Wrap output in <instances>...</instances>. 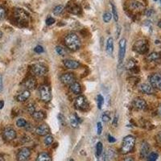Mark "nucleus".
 <instances>
[{"label":"nucleus","instance_id":"nucleus-1","mask_svg":"<svg viewBox=\"0 0 161 161\" xmlns=\"http://www.w3.org/2000/svg\"><path fill=\"white\" fill-rule=\"evenodd\" d=\"M64 43L68 48L72 51H77L82 46V42L80 40L78 35L73 32H71L65 36Z\"/></svg>","mask_w":161,"mask_h":161},{"label":"nucleus","instance_id":"nucleus-2","mask_svg":"<svg viewBox=\"0 0 161 161\" xmlns=\"http://www.w3.org/2000/svg\"><path fill=\"white\" fill-rule=\"evenodd\" d=\"M135 144V138L132 135H127L123 139L122 147H121V152L123 154L131 152L132 149L134 148Z\"/></svg>","mask_w":161,"mask_h":161},{"label":"nucleus","instance_id":"nucleus-3","mask_svg":"<svg viewBox=\"0 0 161 161\" xmlns=\"http://www.w3.org/2000/svg\"><path fill=\"white\" fill-rule=\"evenodd\" d=\"M40 99L44 103H48L52 99V92L48 85H43L40 87Z\"/></svg>","mask_w":161,"mask_h":161},{"label":"nucleus","instance_id":"nucleus-4","mask_svg":"<svg viewBox=\"0 0 161 161\" xmlns=\"http://www.w3.org/2000/svg\"><path fill=\"white\" fill-rule=\"evenodd\" d=\"M148 48H149V45H148L147 41L145 40H137L133 46V49L139 54L146 53L148 51Z\"/></svg>","mask_w":161,"mask_h":161},{"label":"nucleus","instance_id":"nucleus-5","mask_svg":"<svg viewBox=\"0 0 161 161\" xmlns=\"http://www.w3.org/2000/svg\"><path fill=\"white\" fill-rule=\"evenodd\" d=\"M14 16L16 19V20L19 23V24H24V23H27L29 20V15L24 10L20 8L15 9V13H14Z\"/></svg>","mask_w":161,"mask_h":161},{"label":"nucleus","instance_id":"nucleus-6","mask_svg":"<svg viewBox=\"0 0 161 161\" xmlns=\"http://www.w3.org/2000/svg\"><path fill=\"white\" fill-rule=\"evenodd\" d=\"M150 85L154 89L161 91V74L160 73H154L151 75L149 77Z\"/></svg>","mask_w":161,"mask_h":161},{"label":"nucleus","instance_id":"nucleus-7","mask_svg":"<svg viewBox=\"0 0 161 161\" xmlns=\"http://www.w3.org/2000/svg\"><path fill=\"white\" fill-rule=\"evenodd\" d=\"M118 62L122 63L123 61V59L125 57L126 54V40L125 38L121 39L118 44Z\"/></svg>","mask_w":161,"mask_h":161},{"label":"nucleus","instance_id":"nucleus-8","mask_svg":"<svg viewBox=\"0 0 161 161\" xmlns=\"http://www.w3.org/2000/svg\"><path fill=\"white\" fill-rule=\"evenodd\" d=\"M32 70L33 73L38 77L44 76L47 73V68L42 64H34L32 66Z\"/></svg>","mask_w":161,"mask_h":161},{"label":"nucleus","instance_id":"nucleus-9","mask_svg":"<svg viewBox=\"0 0 161 161\" xmlns=\"http://www.w3.org/2000/svg\"><path fill=\"white\" fill-rule=\"evenodd\" d=\"M75 106L77 108L79 109V110H86L87 107H88V102L84 96H79L77 97L75 100Z\"/></svg>","mask_w":161,"mask_h":161},{"label":"nucleus","instance_id":"nucleus-10","mask_svg":"<svg viewBox=\"0 0 161 161\" xmlns=\"http://www.w3.org/2000/svg\"><path fill=\"white\" fill-rule=\"evenodd\" d=\"M31 155V151L28 147L21 148L17 154L18 161H26Z\"/></svg>","mask_w":161,"mask_h":161},{"label":"nucleus","instance_id":"nucleus-11","mask_svg":"<svg viewBox=\"0 0 161 161\" xmlns=\"http://www.w3.org/2000/svg\"><path fill=\"white\" fill-rule=\"evenodd\" d=\"M3 136L6 140H13L16 137V132L12 127H6V128L4 129V131H3Z\"/></svg>","mask_w":161,"mask_h":161},{"label":"nucleus","instance_id":"nucleus-12","mask_svg":"<svg viewBox=\"0 0 161 161\" xmlns=\"http://www.w3.org/2000/svg\"><path fill=\"white\" fill-rule=\"evenodd\" d=\"M61 82L64 85H70L72 83L75 82V77L73 73H64L61 77Z\"/></svg>","mask_w":161,"mask_h":161},{"label":"nucleus","instance_id":"nucleus-13","mask_svg":"<svg viewBox=\"0 0 161 161\" xmlns=\"http://www.w3.org/2000/svg\"><path fill=\"white\" fill-rule=\"evenodd\" d=\"M139 90L145 94H154V88L150 84H147V83H143V84L139 85Z\"/></svg>","mask_w":161,"mask_h":161},{"label":"nucleus","instance_id":"nucleus-14","mask_svg":"<svg viewBox=\"0 0 161 161\" xmlns=\"http://www.w3.org/2000/svg\"><path fill=\"white\" fill-rule=\"evenodd\" d=\"M133 105H134L135 108L143 110H145L147 108V103L143 98L137 97L133 101Z\"/></svg>","mask_w":161,"mask_h":161},{"label":"nucleus","instance_id":"nucleus-15","mask_svg":"<svg viewBox=\"0 0 161 161\" xmlns=\"http://www.w3.org/2000/svg\"><path fill=\"white\" fill-rule=\"evenodd\" d=\"M49 127L46 124H42V125L39 126L38 127H36V129H35V133L38 135H40V136L48 135L49 133Z\"/></svg>","mask_w":161,"mask_h":161},{"label":"nucleus","instance_id":"nucleus-16","mask_svg":"<svg viewBox=\"0 0 161 161\" xmlns=\"http://www.w3.org/2000/svg\"><path fill=\"white\" fill-rule=\"evenodd\" d=\"M64 66L69 69H78L80 66V63L74 60H65L64 61Z\"/></svg>","mask_w":161,"mask_h":161},{"label":"nucleus","instance_id":"nucleus-17","mask_svg":"<svg viewBox=\"0 0 161 161\" xmlns=\"http://www.w3.org/2000/svg\"><path fill=\"white\" fill-rule=\"evenodd\" d=\"M30 95H31L30 91L28 90H26L22 91L20 94H18L16 99H17L18 102H19V103H23V102H25L26 100H27L28 98H29Z\"/></svg>","mask_w":161,"mask_h":161},{"label":"nucleus","instance_id":"nucleus-18","mask_svg":"<svg viewBox=\"0 0 161 161\" xmlns=\"http://www.w3.org/2000/svg\"><path fill=\"white\" fill-rule=\"evenodd\" d=\"M68 12H71L73 14H75V15H78L81 13V8H80L79 6H77L75 3H68Z\"/></svg>","mask_w":161,"mask_h":161},{"label":"nucleus","instance_id":"nucleus-19","mask_svg":"<svg viewBox=\"0 0 161 161\" xmlns=\"http://www.w3.org/2000/svg\"><path fill=\"white\" fill-rule=\"evenodd\" d=\"M105 50H106V53H108L110 56H111L114 51V40L112 37H110L106 41Z\"/></svg>","mask_w":161,"mask_h":161},{"label":"nucleus","instance_id":"nucleus-20","mask_svg":"<svg viewBox=\"0 0 161 161\" xmlns=\"http://www.w3.org/2000/svg\"><path fill=\"white\" fill-rule=\"evenodd\" d=\"M149 150H150L149 144H147V142H144V143L142 144V146H141V150H140L141 157L145 158L147 155H148Z\"/></svg>","mask_w":161,"mask_h":161},{"label":"nucleus","instance_id":"nucleus-21","mask_svg":"<svg viewBox=\"0 0 161 161\" xmlns=\"http://www.w3.org/2000/svg\"><path fill=\"white\" fill-rule=\"evenodd\" d=\"M70 90L73 92V94H79L82 92V87L78 82H74L70 85Z\"/></svg>","mask_w":161,"mask_h":161},{"label":"nucleus","instance_id":"nucleus-22","mask_svg":"<svg viewBox=\"0 0 161 161\" xmlns=\"http://www.w3.org/2000/svg\"><path fill=\"white\" fill-rule=\"evenodd\" d=\"M36 161H52V158L49 154L46 152H41L37 156Z\"/></svg>","mask_w":161,"mask_h":161},{"label":"nucleus","instance_id":"nucleus-23","mask_svg":"<svg viewBox=\"0 0 161 161\" xmlns=\"http://www.w3.org/2000/svg\"><path fill=\"white\" fill-rule=\"evenodd\" d=\"M35 85H36V82H35V79L32 78V77L28 78L24 83V85L26 86V88L27 90H33V89H35Z\"/></svg>","mask_w":161,"mask_h":161},{"label":"nucleus","instance_id":"nucleus-24","mask_svg":"<svg viewBox=\"0 0 161 161\" xmlns=\"http://www.w3.org/2000/svg\"><path fill=\"white\" fill-rule=\"evenodd\" d=\"M104 157H105V160H107L109 161H111L112 160H114V157H115V152L114 150L110 148L106 151V152L105 153L104 155Z\"/></svg>","mask_w":161,"mask_h":161},{"label":"nucleus","instance_id":"nucleus-25","mask_svg":"<svg viewBox=\"0 0 161 161\" xmlns=\"http://www.w3.org/2000/svg\"><path fill=\"white\" fill-rule=\"evenodd\" d=\"M32 117H33V118H34L35 120L40 121L43 120L44 118L46 117V115H45V113H44V111L40 110V111H35L34 114H32Z\"/></svg>","mask_w":161,"mask_h":161},{"label":"nucleus","instance_id":"nucleus-26","mask_svg":"<svg viewBox=\"0 0 161 161\" xmlns=\"http://www.w3.org/2000/svg\"><path fill=\"white\" fill-rule=\"evenodd\" d=\"M161 57V54L159 53H156V52H154V53H152L151 54H149L148 56H147V60L149 61H156Z\"/></svg>","mask_w":161,"mask_h":161},{"label":"nucleus","instance_id":"nucleus-27","mask_svg":"<svg viewBox=\"0 0 161 161\" xmlns=\"http://www.w3.org/2000/svg\"><path fill=\"white\" fill-rule=\"evenodd\" d=\"M131 7L134 10H137V11H140L142 9H144V5L139 2H132L131 3Z\"/></svg>","mask_w":161,"mask_h":161},{"label":"nucleus","instance_id":"nucleus-28","mask_svg":"<svg viewBox=\"0 0 161 161\" xmlns=\"http://www.w3.org/2000/svg\"><path fill=\"white\" fill-rule=\"evenodd\" d=\"M69 122H70V125L73 126V128H77L78 126V121L75 115H70L69 117Z\"/></svg>","mask_w":161,"mask_h":161},{"label":"nucleus","instance_id":"nucleus-29","mask_svg":"<svg viewBox=\"0 0 161 161\" xmlns=\"http://www.w3.org/2000/svg\"><path fill=\"white\" fill-rule=\"evenodd\" d=\"M111 7H112V16L114 17V19L115 22H118V11L116 6L114 3H111Z\"/></svg>","mask_w":161,"mask_h":161},{"label":"nucleus","instance_id":"nucleus-30","mask_svg":"<svg viewBox=\"0 0 161 161\" xmlns=\"http://www.w3.org/2000/svg\"><path fill=\"white\" fill-rule=\"evenodd\" d=\"M97 107L99 110L103 108V105L104 104V98H103V95L98 94L97 97Z\"/></svg>","mask_w":161,"mask_h":161},{"label":"nucleus","instance_id":"nucleus-31","mask_svg":"<svg viewBox=\"0 0 161 161\" xmlns=\"http://www.w3.org/2000/svg\"><path fill=\"white\" fill-rule=\"evenodd\" d=\"M27 111L29 114H33L35 112V105L33 103H29L27 105Z\"/></svg>","mask_w":161,"mask_h":161},{"label":"nucleus","instance_id":"nucleus-32","mask_svg":"<svg viewBox=\"0 0 161 161\" xmlns=\"http://www.w3.org/2000/svg\"><path fill=\"white\" fill-rule=\"evenodd\" d=\"M103 144H102L101 142H98L96 145V153L97 156H100V155L103 154Z\"/></svg>","mask_w":161,"mask_h":161},{"label":"nucleus","instance_id":"nucleus-33","mask_svg":"<svg viewBox=\"0 0 161 161\" xmlns=\"http://www.w3.org/2000/svg\"><path fill=\"white\" fill-rule=\"evenodd\" d=\"M63 10H64V6L58 5V6H56V7H54V9H53V14L56 15H60L63 12Z\"/></svg>","mask_w":161,"mask_h":161},{"label":"nucleus","instance_id":"nucleus-34","mask_svg":"<svg viewBox=\"0 0 161 161\" xmlns=\"http://www.w3.org/2000/svg\"><path fill=\"white\" fill-rule=\"evenodd\" d=\"M112 19V15L110 12H105L103 15V20L105 23H109L110 21Z\"/></svg>","mask_w":161,"mask_h":161},{"label":"nucleus","instance_id":"nucleus-35","mask_svg":"<svg viewBox=\"0 0 161 161\" xmlns=\"http://www.w3.org/2000/svg\"><path fill=\"white\" fill-rule=\"evenodd\" d=\"M16 125L19 127H25L27 125V121L23 118H19L17 121H16Z\"/></svg>","mask_w":161,"mask_h":161},{"label":"nucleus","instance_id":"nucleus-36","mask_svg":"<svg viewBox=\"0 0 161 161\" xmlns=\"http://www.w3.org/2000/svg\"><path fill=\"white\" fill-rule=\"evenodd\" d=\"M159 157V155L156 152L151 153L148 156H147V161H156Z\"/></svg>","mask_w":161,"mask_h":161},{"label":"nucleus","instance_id":"nucleus-37","mask_svg":"<svg viewBox=\"0 0 161 161\" xmlns=\"http://www.w3.org/2000/svg\"><path fill=\"white\" fill-rule=\"evenodd\" d=\"M56 52L58 53L60 56H65V54H66V51L61 46H56Z\"/></svg>","mask_w":161,"mask_h":161},{"label":"nucleus","instance_id":"nucleus-38","mask_svg":"<svg viewBox=\"0 0 161 161\" xmlns=\"http://www.w3.org/2000/svg\"><path fill=\"white\" fill-rule=\"evenodd\" d=\"M53 137L52 136V135H48L47 136L45 137V139H44V144H46L47 146L51 145V144H53Z\"/></svg>","mask_w":161,"mask_h":161},{"label":"nucleus","instance_id":"nucleus-39","mask_svg":"<svg viewBox=\"0 0 161 161\" xmlns=\"http://www.w3.org/2000/svg\"><path fill=\"white\" fill-rule=\"evenodd\" d=\"M102 119H103L104 123H108L110 119V114H108V112L103 113V115H102Z\"/></svg>","mask_w":161,"mask_h":161},{"label":"nucleus","instance_id":"nucleus-40","mask_svg":"<svg viewBox=\"0 0 161 161\" xmlns=\"http://www.w3.org/2000/svg\"><path fill=\"white\" fill-rule=\"evenodd\" d=\"M6 16V10L3 6H0V19H3Z\"/></svg>","mask_w":161,"mask_h":161},{"label":"nucleus","instance_id":"nucleus-41","mask_svg":"<svg viewBox=\"0 0 161 161\" xmlns=\"http://www.w3.org/2000/svg\"><path fill=\"white\" fill-rule=\"evenodd\" d=\"M102 131H103V126H102V123L98 122V123H97V135H101Z\"/></svg>","mask_w":161,"mask_h":161},{"label":"nucleus","instance_id":"nucleus-42","mask_svg":"<svg viewBox=\"0 0 161 161\" xmlns=\"http://www.w3.org/2000/svg\"><path fill=\"white\" fill-rule=\"evenodd\" d=\"M55 22H56L55 19L53 17H50V16L48 18H47V19H46V24H47V25H49V26L54 24Z\"/></svg>","mask_w":161,"mask_h":161},{"label":"nucleus","instance_id":"nucleus-43","mask_svg":"<svg viewBox=\"0 0 161 161\" xmlns=\"http://www.w3.org/2000/svg\"><path fill=\"white\" fill-rule=\"evenodd\" d=\"M34 51H35L36 53H42L44 52V48H43V47L40 46V45H37V46L35 48Z\"/></svg>","mask_w":161,"mask_h":161},{"label":"nucleus","instance_id":"nucleus-44","mask_svg":"<svg viewBox=\"0 0 161 161\" xmlns=\"http://www.w3.org/2000/svg\"><path fill=\"white\" fill-rule=\"evenodd\" d=\"M59 120H60V122H61V123L62 125H65V119H64V117L63 116V115H61V114H59Z\"/></svg>","mask_w":161,"mask_h":161},{"label":"nucleus","instance_id":"nucleus-45","mask_svg":"<svg viewBox=\"0 0 161 161\" xmlns=\"http://www.w3.org/2000/svg\"><path fill=\"white\" fill-rule=\"evenodd\" d=\"M118 115H116V116L114 118V120H113V126H118Z\"/></svg>","mask_w":161,"mask_h":161},{"label":"nucleus","instance_id":"nucleus-46","mask_svg":"<svg viewBox=\"0 0 161 161\" xmlns=\"http://www.w3.org/2000/svg\"><path fill=\"white\" fill-rule=\"evenodd\" d=\"M108 141L110 143H114L116 141V139H115V138L111 136L110 135H108Z\"/></svg>","mask_w":161,"mask_h":161},{"label":"nucleus","instance_id":"nucleus-47","mask_svg":"<svg viewBox=\"0 0 161 161\" xmlns=\"http://www.w3.org/2000/svg\"><path fill=\"white\" fill-rule=\"evenodd\" d=\"M121 34V27L119 25H117V32H116V38H118Z\"/></svg>","mask_w":161,"mask_h":161},{"label":"nucleus","instance_id":"nucleus-48","mask_svg":"<svg viewBox=\"0 0 161 161\" xmlns=\"http://www.w3.org/2000/svg\"><path fill=\"white\" fill-rule=\"evenodd\" d=\"M2 89H3V79L2 77H0V92L2 91Z\"/></svg>","mask_w":161,"mask_h":161},{"label":"nucleus","instance_id":"nucleus-49","mask_svg":"<svg viewBox=\"0 0 161 161\" xmlns=\"http://www.w3.org/2000/svg\"><path fill=\"white\" fill-rule=\"evenodd\" d=\"M123 161H134V160H133V158H131V157H126V158L124 159Z\"/></svg>","mask_w":161,"mask_h":161},{"label":"nucleus","instance_id":"nucleus-50","mask_svg":"<svg viewBox=\"0 0 161 161\" xmlns=\"http://www.w3.org/2000/svg\"><path fill=\"white\" fill-rule=\"evenodd\" d=\"M3 106H4V102L2 100V101H0V110L3 109Z\"/></svg>","mask_w":161,"mask_h":161},{"label":"nucleus","instance_id":"nucleus-51","mask_svg":"<svg viewBox=\"0 0 161 161\" xmlns=\"http://www.w3.org/2000/svg\"><path fill=\"white\" fill-rule=\"evenodd\" d=\"M157 140H158L160 143H161V132L157 135Z\"/></svg>","mask_w":161,"mask_h":161},{"label":"nucleus","instance_id":"nucleus-52","mask_svg":"<svg viewBox=\"0 0 161 161\" xmlns=\"http://www.w3.org/2000/svg\"><path fill=\"white\" fill-rule=\"evenodd\" d=\"M152 10H148L147 12V15H148V16H150L151 15V14H152Z\"/></svg>","mask_w":161,"mask_h":161},{"label":"nucleus","instance_id":"nucleus-53","mask_svg":"<svg viewBox=\"0 0 161 161\" xmlns=\"http://www.w3.org/2000/svg\"><path fill=\"white\" fill-rule=\"evenodd\" d=\"M158 113H159V114H160V116H161V104H160V106H159Z\"/></svg>","mask_w":161,"mask_h":161},{"label":"nucleus","instance_id":"nucleus-54","mask_svg":"<svg viewBox=\"0 0 161 161\" xmlns=\"http://www.w3.org/2000/svg\"><path fill=\"white\" fill-rule=\"evenodd\" d=\"M157 25H158V27H160V28H161V19L158 21V24H157Z\"/></svg>","mask_w":161,"mask_h":161},{"label":"nucleus","instance_id":"nucleus-55","mask_svg":"<svg viewBox=\"0 0 161 161\" xmlns=\"http://www.w3.org/2000/svg\"><path fill=\"white\" fill-rule=\"evenodd\" d=\"M0 161H5V159L3 158V156H0Z\"/></svg>","mask_w":161,"mask_h":161},{"label":"nucleus","instance_id":"nucleus-56","mask_svg":"<svg viewBox=\"0 0 161 161\" xmlns=\"http://www.w3.org/2000/svg\"><path fill=\"white\" fill-rule=\"evenodd\" d=\"M2 36H3V32L2 31H0V39L2 38Z\"/></svg>","mask_w":161,"mask_h":161},{"label":"nucleus","instance_id":"nucleus-57","mask_svg":"<svg viewBox=\"0 0 161 161\" xmlns=\"http://www.w3.org/2000/svg\"><path fill=\"white\" fill-rule=\"evenodd\" d=\"M154 1H159V0H154Z\"/></svg>","mask_w":161,"mask_h":161},{"label":"nucleus","instance_id":"nucleus-58","mask_svg":"<svg viewBox=\"0 0 161 161\" xmlns=\"http://www.w3.org/2000/svg\"><path fill=\"white\" fill-rule=\"evenodd\" d=\"M70 161H73V160H70Z\"/></svg>","mask_w":161,"mask_h":161}]
</instances>
